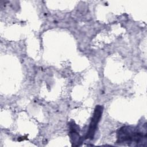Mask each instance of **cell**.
I'll return each instance as SVG.
<instances>
[{
    "label": "cell",
    "instance_id": "1",
    "mask_svg": "<svg viewBox=\"0 0 147 147\" xmlns=\"http://www.w3.org/2000/svg\"><path fill=\"white\" fill-rule=\"evenodd\" d=\"M103 111V107L98 105L95 109L93 117L91 119V121L89 126V129L87 135L86 136V139L92 140L95 135V133L97 127L98 123L100 121V118L102 116V113Z\"/></svg>",
    "mask_w": 147,
    "mask_h": 147
}]
</instances>
